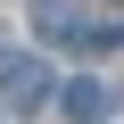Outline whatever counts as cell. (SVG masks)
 <instances>
[{
  "label": "cell",
  "instance_id": "3957f363",
  "mask_svg": "<svg viewBox=\"0 0 124 124\" xmlns=\"http://www.w3.org/2000/svg\"><path fill=\"white\" fill-rule=\"evenodd\" d=\"M58 108H66V124H99V116H108V91H99L91 75H75L66 91H58Z\"/></svg>",
  "mask_w": 124,
  "mask_h": 124
},
{
  "label": "cell",
  "instance_id": "6da1fadb",
  "mask_svg": "<svg viewBox=\"0 0 124 124\" xmlns=\"http://www.w3.org/2000/svg\"><path fill=\"white\" fill-rule=\"evenodd\" d=\"M0 99H8L17 116L41 108V99H50V66H41V58H25V50H8V58H0Z\"/></svg>",
  "mask_w": 124,
  "mask_h": 124
},
{
  "label": "cell",
  "instance_id": "7a4b0ae2",
  "mask_svg": "<svg viewBox=\"0 0 124 124\" xmlns=\"http://www.w3.org/2000/svg\"><path fill=\"white\" fill-rule=\"evenodd\" d=\"M33 25H41L50 41H75V50H83V33H91V25H83V8H75V0H33Z\"/></svg>",
  "mask_w": 124,
  "mask_h": 124
}]
</instances>
